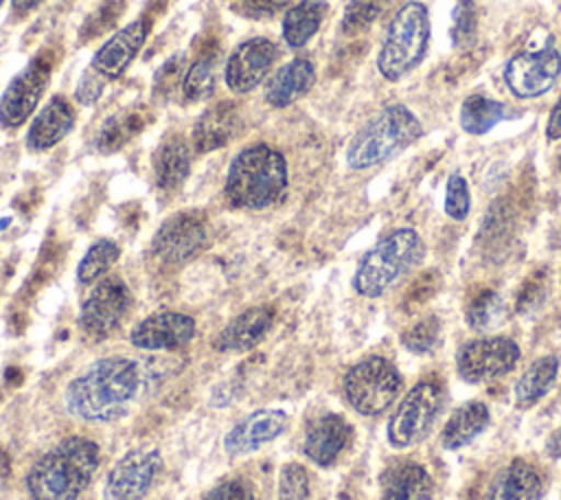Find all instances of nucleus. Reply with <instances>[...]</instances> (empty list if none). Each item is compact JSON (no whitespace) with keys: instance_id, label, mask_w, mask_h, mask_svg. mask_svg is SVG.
Returning <instances> with one entry per match:
<instances>
[{"instance_id":"obj_1","label":"nucleus","mask_w":561,"mask_h":500,"mask_svg":"<svg viewBox=\"0 0 561 500\" xmlns=\"http://www.w3.org/2000/svg\"><path fill=\"white\" fill-rule=\"evenodd\" d=\"M140 368L125 355H107L83 368L64 390L70 414L90 423H110L127 414L140 390Z\"/></svg>"},{"instance_id":"obj_7","label":"nucleus","mask_w":561,"mask_h":500,"mask_svg":"<svg viewBox=\"0 0 561 500\" xmlns=\"http://www.w3.org/2000/svg\"><path fill=\"white\" fill-rule=\"evenodd\" d=\"M401 386V373L390 360L381 355H368L359 360L346 371L342 379V390L348 406L364 417H377L386 412L399 397Z\"/></svg>"},{"instance_id":"obj_41","label":"nucleus","mask_w":561,"mask_h":500,"mask_svg":"<svg viewBox=\"0 0 561 500\" xmlns=\"http://www.w3.org/2000/svg\"><path fill=\"white\" fill-rule=\"evenodd\" d=\"M105 83H107V81H103L92 68H85L83 75H81V79L77 81V88H75V99H77V103H81V105H94V103L101 99V94H103V90H105Z\"/></svg>"},{"instance_id":"obj_19","label":"nucleus","mask_w":561,"mask_h":500,"mask_svg":"<svg viewBox=\"0 0 561 500\" xmlns=\"http://www.w3.org/2000/svg\"><path fill=\"white\" fill-rule=\"evenodd\" d=\"M348 441H351V425L346 423V419L335 412H324L307 425L302 452L311 463L320 467H329L337 461V456L344 452Z\"/></svg>"},{"instance_id":"obj_8","label":"nucleus","mask_w":561,"mask_h":500,"mask_svg":"<svg viewBox=\"0 0 561 500\" xmlns=\"http://www.w3.org/2000/svg\"><path fill=\"white\" fill-rule=\"evenodd\" d=\"M440 406L443 390L438 382L423 379L414 384L388 421V443L399 450L421 443L430 434Z\"/></svg>"},{"instance_id":"obj_46","label":"nucleus","mask_w":561,"mask_h":500,"mask_svg":"<svg viewBox=\"0 0 561 500\" xmlns=\"http://www.w3.org/2000/svg\"><path fill=\"white\" fill-rule=\"evenodd\" d=\"M559 169H561V156H559Z\"/></svg>"},{"instance_id":"obj_42","label":"nucleus","mask_w":561,"mask_h":500,"mask_svg":"<svg viewBox=\"0 0 561 500\" xmlns=\"http://www.w3.org/2000/svg\"><path fill=\"white\" fill-rule=\"evenodd\" d=\"M473 33V4L460 0L454 9V42H462Z\"/></svg>"},{"instance_id":"obj_26","label":"nucleus","mask_w":561,"mask_h":500,"mask_svg":"<svg viewBox=\"0 0 561 500\" xmlns=\"http://www.w3.org/2000/svg\"><path fill=\"white\" fill-rule=\"evenodd\" d=\"M153 182L160 191H175L191 173V145L182 136H169L153 154Z\"/></svg>"},{"instance_id":"obj_29","label":"nucleus","mask_w":561,"mask_h":500,"mask_svg":"<svg viewBox=\"0 0 561 500\" xmlns=\"http://www.w3.org/2000/svg\"><path fill=\"white\" fill-rule=\"evenodd\" d=\"M559 373V360L554 355L537 357L515 384V401L519 408L535 406L554 384Z\"/></svg>"},{"instance_id":"obj_30","label":"nucleus","mask_w":561,"mask_h":500,"mask_svg":"<svg viewBox=\"0 0 561 500\" xmlns=\"http://www.w3.org/2000/svg\"><path fill=\"white\" fill-rule=\"evenodd\" d=\"M508 116V107L500 101L486 99L482 94H471L460 105V127L471 136H482L491 127H495L500 121Z\"/></svg>"},{"instance_id":"obj_20","label":"nucleus","mask_w":561,"mask_h":500,"mask_svg":"<svg viewBox=\"0 0 561 500\" xmlns=\"http://www.w3.org/2000/svg\"><path fill=\"white\" fill-rule=\"evenodd\" d=\"M75 127V110L64 96H50L31 118L24 143L31 151H48Z\"/></svg>"},{"instance_id":"obj_11","label":"nucleus","mask_w":561,"mask_h":500,"mask_svg":"<svg viewBox=\"0 0 561 500\" xmlns=\"http://www.w3.org/2000/svg\"><path fill=\"white\" fill-rule=\"evenodd\" d=\"M561 75V55L548 44L539 50L513 55L504 68V81L517 99H535L548 92Z\"/></svg>"},{"instance_id":"obj_44","label":"nucleus","mask_w":561,"mask_h":500,"mask_svg":"<svg viewBox=\"0 0 561 500\" xmlns=\"http://www.w3.org/2000/svg\"><path fill=\"white\" fill-rule=\"evenodd\" d=\"M546 452L550 458H561V425L546 441Z\"/></svg>"},{"instance_id":"obj_25","label":"nucleus","mask_w":561,"mask_h":500,"mask_svg":"<svg viewBox=\"0 0 561 500\" xmlns=\"http://www.w3.org/2000/svg\"><path fill=\"white\" fill-rule=\"evenodd\" d=\"M541 493V474L528 461L515 458L493 478L486 500H539Z\"/></svg>"},{"instance_id":"obj_13","label":"nucleus","mask_w":561,"mask_h":500,"mask_svg":"<svg viewBox=\"0 0 561 500\" xmlns=\"http://www.w3.org/2000/svg\"><path fill=\"white\" fill-rule=\"evenodd\" d=\"M162 456L156 447H134L125 452L107 474L105 498L107 500H142L158 471Z\"/></svg>"},{"instance_id":"obj_43","label":"nucleus","mask_w":561,"mask_h":500,"mask_svg":"<svg viewBox=\"0 0 561 500\" xmlns=\"http://www.w3.org/2000/svg\"><path fill=\"white\" fill-rule=\"evenodd\" d=\"M546 136H548V140H559L561 138V99L550 110V116H548V123H546Z\"/></svg>"},{"instance_id":"obj_24","label":"nucleus","mask_w":561,"mask_h":500,"mask_svg":"<svg viewBox=\"0 0 561 500\" xmlns=\"http://www.w3.org/2000/svg\"><path fill=\"white\" fill-rule=\"evenodd\" d=\"M434 480L421 463L394 461L381 474V500H432Z\"/></svg>"},{"instance_id":"obj_22","label":"nucleus","mask_w":561,"mask_h":500,"mask_svg":"<svg viewBox=\"0 0 561 500\" xmlns=\"http://www.w3.org/2000/svg\"><path fill=\"white\" fill-rule=\"evenodd\" d=\"M313 83H316V68L311 59L296 57L270 75L265 86V103L276 110L289 107L291 103L302 99Z\"/></svg>"},{"instance_id":"obj_16","label":"nucleus","mask_w":561,"mask_h":500,"mask_svg":"<svg viewBox=\"0 0 561 500\" xmlns=\"http://www.w3.org/2000/svg\"><path fill=\"white\" fill-rule=\"evenodd\" d=\"M149 35V20L136 18L116 33H112L92 55L90 66L103 81L118 79L136 59Z\"/></svg>"},{"instance_id":"obj_27","label":"nucleus","mask_w":561,"mask_h":500,"mask_svg":"<svg viewBox=\"0 0 561 500\" xmlns=\"http://www.w3.org/2000/svg\"><path fill=\"white\" fill-rule=\"evenodd\" d=\"M329 4L324 0H300L291 4L280 24L283 39L289 48H302L320 29Z\"/></svg>"},{"instance_id":"obj_10","label":"nucleus","mask_w":561,"mask_h":500,"mask_svg":"<svg viewBox=\"0 0 561 500\" xmlns=\"http://www.w3.org/2000/svg\"><path fill=\"white\" fill-rule=\"evenodd\" d=\"M131 305L129 287L118 276L101 279L79 309V327L92 340L110 338Z\"/></svg>"},{"instance_id":"obj_33","label":"nucleus","mask_w":561,"mask_h":500,"mask_svg":"<svg viewBox=\"0 0 561 500\" xmlns=\"http://www.w3.org/2000/svg\"><path fill=\"white\" fill-rule=\"evenodd\" d=\"M140 127H142V116L136 114V112H125V114L110 116L101 125L94 145L101 154H112V151L121 149Z\"/></svg>"},{"instance_id":"obj_36","label":"nucleus","mask_w":561,"mask_h":500,"mask_svg":"<svg viewBox=\"0 0 561 500\" xmlns=\"http://www.w3.org/2000/svg\"><path fill=\"white\" fill-rule=\"evenodd\" d=\"M471 208V195H469V184L462 175L451 173L445 186V213L456 219L462 221L469 215Z\"/></svg>"},{"instance_id":"obj_6","label":"nucleus","mask_w":561,"mask_h":500,"mask_svg":"<svg viewBox=\"0 0 561 500\" xmlns=\"http://www.w3.org/2000/svg\"><path fill=\"white\" fill-rule=\"evenodd\" d=\"M430 44V13L423 2H405L386 29L377 55V68L383 79L399 81L410 70H414Z\"/></svg>"},{"instance_id":"obj_35","label":"nucleus","mask_w":561,"mask_h":500,"mask_svg":"<svg viewBox=\"0 0 561 500\" xmlns=\"http://www.w3.org/2000/svg\"><path fill=\"white\" fill-rule=\"evenodd\" d=\"M388 4V0H351L344 18H342V31L344 33H357L366 29Z\"/></svg>"},{"instance_id":"obj_4","label":"nucleus","mask_w":561,"mask_h":500,"mask_svg":"<svg viewBox=\"0 0 561 500\" xmlns=\"http://www.w3.org/2000/svg\"><path fill=\"white\" fill-rule=\"evenodd\" d=\"M421 121L401 103L386 105L366 121L346 147V164L355 171L377 167L421 138Z\"/></svg>"},{"instance_id":"obj_15","label":"nucleus","mask_w":561,"mask_h":500,"mask_svg":"<svg viewBox=\"0 0 561 500\" xmlns=\"http://www.w3.org/2000/svg\"><path fill=\"white\" fill-rule=\"evenodd\" d=\"M206 226L197 215L178 213L156 230L151 252L167 265H180L197 257L206 246Z\"/></svg>"},{"instance_id":"obj_34","label":"nucleus","mask_w":561,"mask_h":500,"mask_svg":"<svg viewBox=\"0 0 561 500\" xmlns=\"http://www.w3.org/2000/svg\"><path fill=\"white\" fill-rule=\"evenodd\" d=\"M309 474L300 463H285L278 474V500H307L309 498Z\"/></svg>"},{"instance_id":"obj_2","label":"nucleus","mask_w":561,"mask_h":500,"mask_svg":"<svg viewBox=\"0 0 561 500\" xmlns=\"http://www.w3.org/2000/svg\"><path fill=\"white\" fill-rule=\"evenodd\" d=\"M101 463L92 439L68 436L42 454L26 474L31 500H79Z\"/></svg>"},{"instance_id":"obj_39","label":"nucleus","mask_w":561,"mask_h":500,"mask_svg":"<svg viewBox=\"0 0 561 500\" xmlns=\"http://www.w3.org/2000/svg\"><path fill=\"white\" fill-rule=\"evenodd\" d=\"M436 338H438V320L436 318H425V320L416 322L403 336V344L414 353H425L436 344Z\"/></svg>"},{"instance_id":"obj_14","label":"nucleus","mask_w":561,"mask_h":500,"mask_svg":"<svg viewBox=\"0 0 561 500\" xmlns=\"http://www.w3.org/2000/svg\"><path fill=\"white\" fill-rule=\"evenodd\" d=\"M278 48L267 37L243 39L226 59L224 81L232 94H248L272 72Z\"/></svg>"},{"instance_id":"obj_18","label":"nucleus","mask_w":561,"mask_h":500,"mask_svg":"<svg viewBox=\"0 0 561 500\" xmlns=\"http://www.w3.org/2000/svg\"><path fill=\"white\" fill-rule=\"evenodd\" d=\"M289 428V414L280 408H261L234 423L224 436V447L232 456L250 454L276 441Z\"/></svg>"},{"instance_id":"obj_32","label":"nucleus","mask_w":561,"mask_h":500,"mask_svg":"<svg viewBox=\"0 0 561 500\" xmlns=\"http://www.w3.org/2000/svg\"><path fill=\"white\" fill-rule=\"evenodd\" d=\"M118 254H121V248H118L116 241L96 239L85 250V254L81 257V261L77 265V281L81 285L99 283L110 272V268L118 261Z\"/></svg>"},{"instance_id":"obj_12","label":"nucleus","mask_w":561,"mask_h":500,"mask_svg":"<svg viewBox=\"0 0 561 500\" xmlns=\"http://www.w3.org/2000/svg\"><path fill=\"white\" fill-rule=\"evenodd\" d=\"M517 360L519 346L511 338L493 336L465 342L456 355V368L465 382L478 384L513 371Z\"/></svg>"},{"instance_id":"obj_31","label":"nucleus","mask_w":561,"mask_h":500,"mask_svg":"<svg viewBox=\"0 0 561 500\" xmlns=\"http://www.w3.org/2000/svg\"><path fill=\"white\" fill-rule=\"evenodd\" d=\"M217 64H219L217 50L202 53L193 64H188L182 88H180L184 101L199 103V101H206L215 92Z\"/></svg>"},{"instance_id":"obj_17","label":"nucleus","mask_w":561,"mask_h":500,"mask_svg":"<svg viewBox=\"0 0 561 500\" xmlns=\"http://www.w3.org/2000/svg\"><path fill=\"white\" fill-rule=\"evenodd\" d=\"M195 320L182 311H156L129 331V342L142 351H175L195 338Z\"/></svg>"},{"instance_id":"obj_40","label":"nucleus","mask_w":561,"mask_h":500,"mask_svg":"<svg viewBox=\"0 0 561 500\" xmlns=\"http://www.w3.org/2000/svg\"><path fill=\"white\" fill-rule=\"evenodd\" d=\"M202 500H256L254 489L243 478H226L210 487Z\"/></svg>"},{"instance_id":"obj_37","label":"nucleus","mask_w":561,"mask_h":500,"mask_svg":"<svg viewBox=\"0 0 561 500\" xmlns=\"http://www.w3.org/2000/svg\"><path fill=\"white\" fill-rule=\"evenodd\" d=\"M291 0H234L232 11L248 20H270L289 9Z\"/></svg>"},{"instance_id":"obj_21","label":"nucleus","mask_w":561,"mask_h":500,"mask_svg":"<svg viewBox=\"0 0 561 500\" xmlns=\"http://www.w3.org/2000/svg\"><path fill=\"white\" fill-rule=\"evenodd\" d=\"M272 322L274 311L270 307H248L219 331L215 349L221 353H245L267 336Z\"/></svg>"},{"instance_id":"obj_3","label":"nucleus","mask_w":561,"mask_h":500,"mask_svg":"<svg viewBox=\"0 0 561 500\" xmlns=\"http://www.w3.org/2000/svg\"><path fill=\"white\" fill-rule=\"evenodd\" d=\"M287 180L285 156L265 143H256L243 147L230 160L224 193L234 208L263 211L285 195Z\"/></svg>"},{"instance_id":"obj_28","label":"nucleus","mask_w":561,"mask_h":500,"mask_svg":"<svg viewBox=\"0 0 561 500\" xmlns=\"http://www.w3.org/2000/svg\"><path fill=\"white\" fill-rule=\"evenodd\" d=\"M489 425V408L482 401L458 406L443 425L440 443L445 450H458L471 443Z\"/></svg>"},{"instance_id":"obj_9","label":"nucleus","mask_w":561,"mask_h":500,"mask_svg":"<svg viewBox=\"0 0 561 500\" xmlns=\"http://www.w3.org/2000/svg\"><path fill=\"white\" fill-rule=\"evenodd\" d=\"M50 81V59L44 55L33 57L2 90L0 94V127L18 129L37 110Z\"/></svg>"},{"instance_id":"obj_45","label":"nucleus","mask_w":561,"mask_h":500,"mask_svg":"<svg viewBox=\"0 0 561 500\" xmlns=\"http://www.w3.org/2000/svg\"><path fill=\"white\" fill-rule=\"evenodd\" d=\"M44 0H11V9L15 15H26L33 9H37Z\"/></svg>"},{"instance_id":"obj_5","label":"nucleus","mask_w":561,"mask_h":500,"mask_svg":"<svg viewBox=\"0 0 561 500\" xmlns=\"http://www.w3.org/2000/svg\"><path fill=\"white\" fill-rule=\"evenodd\" d=\"M425 246L414 228H397L381 237L357 263L353 289L366 298H379L421 263Z\"/></svg>"},{"instance_id":"obj_23","label":"nucleus","mask_w":561,"mask_h":500,"mask_svg":"<svg viewBox=\"0 0 561 500\" xmlns=\"http://www.w3.org/2000/svg\"><path fill=\"white\" fill-rule=\"evenodd\" d=\"M239 132V107L232 101H219L206 107L193 125V149L199 154L228 145Z\"/></svg>"},{"instance_id":"obj_47","label":"nucleus","mask_w":561,"mask_h":500,"mask_svg":"<svg viewBox=\"0 0 561 500\" xmlns=\"http://www.w3.org/2000/svg\"><path fill=\"white\" fill-rule=\"evenodd\" d=\"M2 2H4V0H0V7H2Z\"/></svg>"},{"instance_id":"obj_38","label":"nucleus","mask_w":561,"mask_h":500,"mask_svg":"<svg viewBox=\"0 0 561 500\" xmlns=\"http://www.w3.org/2000/svg\"><path fill=\"white\" fill-rule=\"evenodd\" d=\"M186 57L182 53H175L173 57H169L164 61V66L158 70L156 75V92L160 94H169L173 88H182V81H184V75H186Z\"/></svg>"}]
</instances>
